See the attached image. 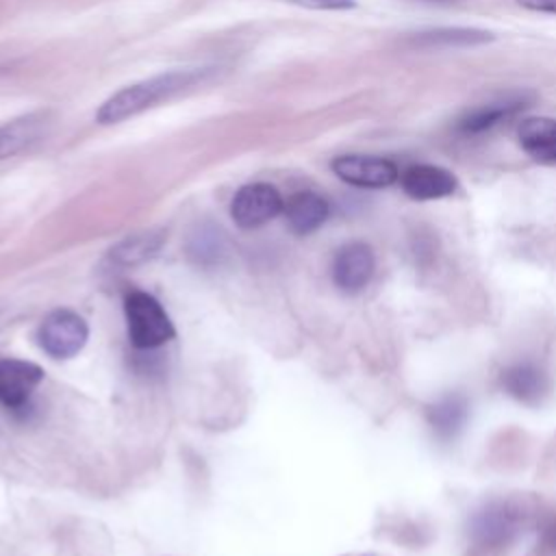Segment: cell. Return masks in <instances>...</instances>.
Masks as SVG:
<instances>
[{
	"label": "cell",
	"instance_id": "obj_1",
	"mask_svg": "<svg viewBox=\"0 0 556 556\" xmlns=\"http://www.w3.org/2000/svg\"><path fill=\"white\" fill-rule=\"evenodd\" d=\"M213 74V67H187V70H172L132 85L122 87L111 98H106L100 109L96 111L98 124H119L128 117H135L163 100H169L191 87L202 85Z\"/></svg>",
	"mask_w": 556,
	"mask_h": 556
},
{
	"label": "cell",
	"instance_id": "obj_2",
	"mask_svg": "<svg viewBox=\"0 0 556 556\" xmlns=\"http://www.w3.org/2000/svg\"><path fill=\"white\" fill-rule=\"evenodd\" d=\"M523 528V515L510 502H491L471 517L469 541L473 552L491 554L508 547Z\"/></svg>",
	"mask_w": 556,
	"mask_h": 556
},
{
	"label": "cell",
	"instance_id": "obj_3",
	"mask_svg": "<svg viewBox=\"0 0 556 556\" xmlns=\"http://www.w3.org/2000/svg\"><path fill=\"white\" fill-rule=\"evenodd\" d=\"M124 311L128 321V337L135 348L152 350L174 337V326L165 308L150 293L130 291L124 300Z\"/></svg>",
	"mask_w": 556,
	"mask_h": 556
},
{
	"label": "cell",
	"instance_id": "obj_4",
	"mask_svg": "<svg viewBox=\"0 0 556 556\" xmlns=\"http://www.w3.org/2000/svg\"><path fill=\"white\" fill-rule=\"evenodd\" d=\"M37 337L43 352L52 358H72L85 348L89 328L74 311H54L41 321Z\"/></svg>",
	"mask_w": 556,
	"mask_h": 556
},
{
	"label": "cell",
	"instance_id": "obj_5",
	"mask_svg": "<svg viewBox=\"0 0 556 556\" xmlns=\"http://www.w3.org/2000/svg\"><path fill=\"white\" fill-rule=\"evenodd\" d=\"M330 169L337 178L361 189H384L400 178V169L391 159L374 154H341L334 156Z\"/></svg>",
	"mask_w": 556,
	"mask_h": 556
},
{
	"label": "cell",
	"instance_id": "obj_6",
	"mask_svg": "<svg viewBox=\"0 0 556 556\" xmlns=\"http://www.w3.org/2000/svg\"><path fill=\"white\" fill-rule=\"evenodd\" d=\"M282 208H285L282 195L274 185L250 182L235 193L230 204V215L239 228L250 230L271 222L278 213H282Z\"/></svg>",
	"mask_w": 556,
	"mask_h": 556
},
{
	"label": "cell",
	"instance_id": "obj_7",
	"mask_svg": "<svg viewBox=\"0 0 556 556\" xmlns=\"http://www.w3.org/2000/svg\"><path fill=\"white\" fill-rule=\"evenodd\" d=\"M376 269L374 250L363 241L345 243L332 258V280L345 293L363 291Z\"/></svg>",
	"mask_w": 556,
	"mask_h": 556
},
{
	"label": "cell",
	"instance_id": "obj_8",
	"mask_svg": "<svg viewBox=\"0 0 556 556\" xmlns=\"http://www.w3.org/2000/svg\"><path fill=\"white\" fill-rule=\"evenodd\" d=\"M502 389L521 404L536 406L552 389L549 374L534 361H515L500 374Z\"/></svg>",
	"mask_w": 556,
	"mask_h": 556
},
{
	"label": "cell",
	"instance_id": "obj_9",
	"mask_svg": "<svg viewBox=\"0 0 556 556\" xmlns=\"http://www.w3.org/2000/svg\"><path fill=\"white\" fill-rule=\"evenodd\" d=\"M400 187L402 191L419 202L426 200H439V198H447L456 191L458 180L456 176L439 165H430V163H417V165H408L402 174H400Z\"/></svg>",
	"mask_w": 556,
	"mask_h": 556
},
{
	"label": "cell",
	"instance_id": "obj_10",
	"mask_svg": "<svg viewBox=\"0 0 556 556\" xmlns=\"http://www.w3.org/2000/svg\"><path fill=\"white\" fill-rule=\"evenodd\" d=\"M41 380L43 369L35 363L20 358L0 361V402L11 410L24 408Z\"/></svg>",
	"mask_w": 556,
	"mask_h": 556
},
{
	"label": "cell",
	"instance_id": "obj_11",
	"mask_svg": "<svg viewBox=\"0 0 556 556\" xmlns=\"http://www.w3.org/2000/svg\"><path fill=\"white\" fill-rule=\"evenodd\" d=\"M52 124L50 111H33L0 126V161L15 156L46 137Z\"/></svg>",
	"mask_w": 556,
	"mask_h": 556
},
{
	"label": "cell",
	"instance_id": "obj_12",
	"mask_svg": "<svg viewBox=\"0 0 556 556\" xmlns=\"http://www.w3.org/2000/svg\"><path fill=\"white\" fill-rule=\"evenodd\" d=\"M467 417H469V402L458 391L445 393L426 406V421L432 434L443 443L454 441L460 434V430L467 424Z\"/></svg>",
	"mask_w": 556,
	"mask_h": 556
},
{
	"label": "cell",
	"instance_id": "obj_13",
	"mask_svg": "<svg viewBox=\"0 0 556 556\" xmlns=\"http://www.w3.org/2000/svg\"><path fill=\"white\" fill-rule=\"evenodd\" d=\"M287 224L298 235L315 232L330 215V204L315 191H298L285 204Z\"/></svg>",
	"mask_w": 556,
	"mask_h": 556
},
{
	"label": "cell",
	"instance_id": "obj_14",
	"mask_svg": "<svg viewBox=\"0 0 556 556\" xmlns=\"http://www.w3.org/2000/svg\"><path fill=\"white\" fill-rule=\"evenodd\" d=\"M521 148L541 163H556V119L526 117L519 124Z\"/></svg>",
	"mask_w": 556,
	"mask_h": 556
},
{
	"label": "cell",
	"instance_id": "obj_15",
	"mask_svg": "<svg viewBox=\"0 0 556 556\" xmlns=\"http://www.w3.org/2000/svg\"><path fill=\"white\" fill-rule=\"evenodd\" d=\"M528 102L517 96V98H504L500 102H489L484 106H478L473 111H469L460 122H458V130L463 135H480L484 130H491L493 126L502 124L504 119L517 115L521 109H526Z\"/></svg>",
	"mask_w": 556,
	"mask_h": 556
},
{
	"label": "cell",
	"instance_id": "obj_16",
	"mask_svg": "<svg viewBox=\"0 0 556 556\" xmlns=\"http://www.w3.org/2000/svg\"><path fill=\"white\" fill-rule=\"evenodd\" d=\"M165 241V232L163 230H143V232H135L126 239H122L109 254L111 263L119 265V267H132V265H141L146 261H150L152 256H156V252L161 250Z\"/></svg>",
	"mask_w": 556,
	"mask_h": 556
},
{
	"label": "cell",
	"instance_id": "obj_17",
	"mask_svg": "<svg viewBox=\"0 0 556 556\" xmlns=\"http://www.w3.org/2000/svg\"><path fill=\"white\" fill-rule=\"evenodd\" d=\"M226 250L224 232L213 224H200L189 237V254L198 258V263H213Z\"/></svg>",
	"mask_w": 556,
	"mask_h": 556
},
{
	"label": "cell",
	"instance_id": "obj_18",
	"mask_svg": "<svg viewBox=\"0 0 556 556\" xmlns=\"http://www.w3.org/2000/svg\"><path fill=\"white\" fill-rule=\"evenodd\" d=\"M491 39H493L491 33L476 30V28H437L419 35V41L426 46H454V43L471 46V43H484Z\"/></svg>",
	"mask_w": 556,
	"mask_h": 556
},
{
	"label": "cell",
	"instance_id": "obj_19",
	"mask_svg": "<svg viewBox=\"0 0 556 556\" xmlns=\"http://www.w3.org/2000/svg\"><path fill=\"white\" fill-rule=\"evenodd\" d=\"M539 547L549 554V556H556V513L552 515H545L541 521H539Z\"/></svg>",
	"mask_w": 556,
	"mask_h": 556
},
{
	"label": "cell",
	"instance_id": "obj_20",
	"mask_svg": "<svg viewBox=\"0 0 556 556\" xmlns=\"http://www.w3.org/2000/svg\"><path fill=\"white\" fill-rule=\"evenodd\" d=\"M289 2L306 9H317V11H345L356 7L354 0H289Z\"/></svg>",
	"mask_w": 556,
	"mask_h": 556
},
{
	"label": "cell",
	"instance_id": "obj_21",
	"mask_svg": "<svg viewBox=\"0 0 556 556\" xmlns=\"http://www.w3.org/2000/svg\"><path fill=\"white\" fill-rule=\"evenodd\" d=\"M519 7L539 13H556V0H517Z\"/></svg>",
	"mask_w": 556,
	"mask_h": 556
}]
</instances>
